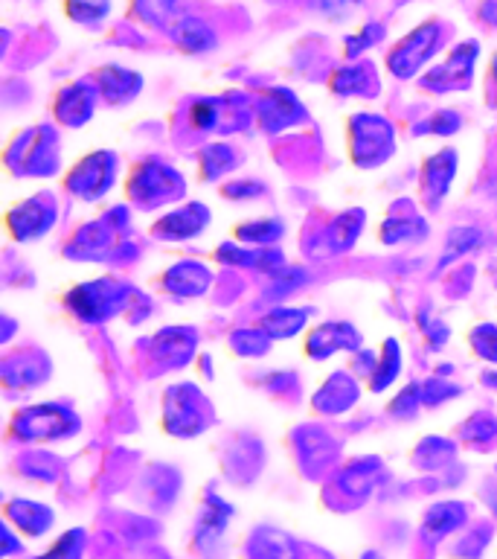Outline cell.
I'll return each mask as SVG.
<instances>
[{
  "label": "cell",
  "instance_id": "7a4b0ae2",
  "mask_svg": "<svg viewBox=\"0 0 497 559\" xmlns=\"http://www.w3.org/2000/svg\"><path fill=\"white\" fill-rule=\"evenodd\" d=\"M79 536H82V533H73V536L67 533L62 542H59V545H56L50 554H44L41 559H70L73 554H76V551H79V545H82V539H79Z\"/></svg>",
  "mask_w": 497,
  "mask_h": 559
},
{
  "label": "cell",
  "instance_id": "6da1fadb",
  "mask_svg": "<svg viewBox=\"0 0 497 559\" xmlns=\"http://www.w3.org/2000/svg\"><path fill=\"white\" fill-rule=\"evenodd\" d=\"M184 47L189 50H207L210 47V33L198 24V21H189L187 27H184Z\"/></svg>",
  "mask_w": 497,
  "mask_h": 559
}]
</instances>
